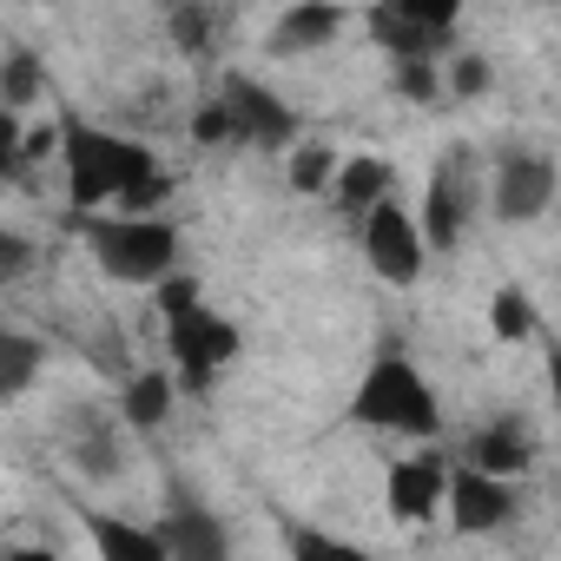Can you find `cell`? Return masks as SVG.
I'll list each match as a JSON object with an SVG mask.
<instances>
[{"label": "cell", "mask_w": 561, "mask_h": 561, "mask_svg": "<svg viewBox=\"0 0 561 561\" xmlns=\"http://www.w3.org/2000/svg\"><path fill=\"white\" fill-rule=\"evenodd\" d=\"M60 165H67V198L80 205V218L100 205H119L159 179L152 146L106 133V126H87V119H60Z\"/></svg>", "instance_id": "6da1fadb"}, {"label": "cell", "mask_w": 561, "mask_h": 561, "mask_svg": "<svg viewBox=\"0 0 561 561\" xmlns=\"http://www.w3.org/2000/svg\"><path fill=\"white\" fill-rule=\"evenodd\" d=\"M93 264L113 277V285H159V277L179 271V225L172 218H119V211H87L80 218Z\"/></svg>", "instance_id": "7a4b0ae2"}, {"label": "cell", "mask_w": 561, "mask_h": 561, "mask_svg": "<svg viewBox=\"0 0 561 561\" xmlns=\"http://www.w3.org/2000/svg\"><path fill=\"white\" fill-rule=\"evenodd\" d=\"M351 423L377 430V436H436L443 430V403L430 390V377L410 357H377L351 397Z\"/></svg>", "instance_id": "3957f363"}, {"label": "cell", "mask_w": 561, "mask_h": 561, "mask_svg": "<svg viewBox=\"0 0 561 561\" xmlns=\"http://www.w3.org/2000/svg\"><path fill=\"white\" fill-rule=\"evenodd\" d=\"M476 218V152L469 146H449L430 172V192H423V211H416V231H423V251H456L462 231Z\"/></svg>", "instance_id": "277c9868"}, {"label": "cell", "mask_w": 561, "mask_h": 561, "mask_svg": "<svg viewBox=\"0 0 561 561\" xmlns=\"http://www.w3.org/2000/svg\"><path fill=\"white\" fill-rule=\"evenodd\" d=\"M456 21H462L456 0H390V8L364 14V27L377 34V47L390 60H443Z\"/></svg>", "instance_id": "5b68a950"}, {"label": "cell", "mask_w": 561, "mask_h": 561, "mask_svg": "<svg viewBox=\"0 0 561 561\" xmlns=\"http://www.w3.org/2000/svg\"><path fill=\"white\" fill-rule=\"evenodd\" d=\"M165 351H172V370L185 383H218L225 364L244 351V331L231 318H218L211 305H198L185 318H165Z\"/></svg>", "instance_id": "8992f818"}, {"label": "cell", "mask_w": 561, "mask_h": 561, "mask_svg": "<svg viewBox=\"0 0 561 561\" xmlns=\"http://www.w3.org/2000/svg\"><path fill=\"white\" fill-rule=\"evenodd\" d=\"M225 119H231V146H257V152H291L298 146V113L277 100L264 80H225L218 93Z\"/></svg>", "instance_id": "52a82bcc"}, {"label": "cell", "mask_w": 561, "mask_h": 561, "mask_svg": "<svg viewBox=\"0 0 561 561\" xmlns=\"http://www.w3.org/2000/svg\"><path fill=\"white\" fill-rule=\"evenodd\" d=\"M489 205L502 225H535L554 205V159L541 146H508L489 172Z\"/></svg>", "instance_id": "ba28073f"}, {"label": "cell", "mask_w": 561, "mask_h": 561, "mask_svg": "<svg viewBox=\"0 0 561 561\" xmlns=\"http://www.w3.org/2000/svg\"><path fill=\"white\" fill-rule=\"evenodd\" d=\"M357 225H364V257H370V271L383 277V285H416L423 264H430L423 231H416V211H410L403 198H383V205L364 211Z\"/></svg>", "instance_id": "9c48e42d"}, {"label": "cell", "mask_w": 561, "mask_h": 561, "mask_svg": "<svg viewBox=\"0 0 561 561\" xmlns=\"http://www.w3.org/2000/svg\"><path fill=\"white\" fill-rule=\"evenodd\" d=\"M443 508H449L456 535H495V528L515 515V489L495 482V476H476V469H449Z\"/></svg>", "instance_id": "30bf717a"}, {"label": "cell", "mask_w": 561, "mask_h": 561, "mask_svg": "<svg viewBox=\"0 0 561 561\" xmlns=\"http://www.w3.org/2000/svg\"><path fill=\"white\" fill-rule=\"evenodd\" d=\"M443 482H449V462H443L436 449L403 456V462H390V476H383V508H390L397 522H430V515H443Z\"/></svg>", "instance_id": "8fae6325"}, {"label": "cell", "mask_w": 561, "mask_h": 561, "mask_svg": "<svg viewBox=\"0 0 561 561\" xmlns=\"http://www.w3.org/2000/svg\"><path fill=\"white\" fill-rule=\"evenodd\" d=\"M159 541H165V561H231V535H225V522H218L205 502H185V495L165 508Z\"/></svg>", "instance_id": "7c38bea8"}, {"label": "cell", "mask_w": 561, "mask_h": 561, "mask_svg": "<svg viewBox=\"0 0 561 561\" xmlns=\"http://www.w3.org/2000/svg\"><path fill=\"white\" fill-rule=\"evenodd\" d=\"M67 449H73L80 476L113 482V476L126 469V423L106 416V410H73V416H67Z\"/></svg>", "instance_id": "4fadbf2b"}, {"label": "cell", "mask_w": 561, "mask_h": 561, "mask_svg": "<svg viewBox=\"0 0 561 561\" xmlns=\"http://www.w3.org/2000/svg\"><path fill=\"white\" fill-rule=\"evenodd\" d=\"M528 462H535V430L522 416H495L489 430L469 436V462L462 469L495 476V482H515V476H528Z\"/></svg>", "instance_id": "5bb4252c"}, {"label": "cell", "mask_w": 561, "mask_h": 561, "mask_svg": "<svg viewBox=\"0 0 561 561\" xmlns=\"http://www.w3.org/2000/svg\"><path fill=\"white\" fill-rule=\"evenodd\" d=\"M331 198H337L344 218L377 211L383 198H397V172H390V159H377V152H351V159H337V172H331Z\"/></svg>", "instance_id": "9a60e30c"}, {"label": "cell", "mask_w": 561, "mask_h": 561, "mask_svg": "<svg viewBox=\"0 0 561 561\" xmlns=\"http://www.w3.org/2000/svg\"><path fill=\"white\" fill-rule=\"evenodd\" d=\"M344 27H351L344 8H324V0H298V8H285V14L271 21V54H318V47H331Z\"/></svg>", "instance_id": "2e32d148"}, {"label": "cell", "mask_w": 561, "mask_h": 561, "mask_svg": "<svg viewBox=\"0 0 561 561\" xmlns=\"http://www.w3.org/2000/svg\"><path fill=\"white\" fill-rule=\"evenodd\" d=\"M87 535H93V554L100 561H165L159 528H139L126 515H87Z\"/></svg>", "instance_id": "e0dca14e"}, {"label": "cell", "mask_w": 561, "mask_h": 561, "mask_svg": "<svg viewBox=\"0 0 561 561\" xmlns=\"http://www.w3.org/2000/svg\"><path fill=\"white\" fill-rule=\"evenodd\" d=\"M41 364H47V344H41V337H27V331H14V324H0V403L27 397L34 377H41Z\"/></svg>", "instance_id": "ac0fdd59"}, {"label": "cell", "mask_w": 561, "mask_h": 561, "mask_svg": "<svg viewBox=\"0 0 561 561\" xmlns=\"http://www.w3.org/2000/svg\"><path fill=\"white\" fill-rule=\"evenodd\" d=\"M165 416H172V377L165 370H139L126 383V397H119V423L126 430H159Z\"/></svg>", "instance_id": "d6986e66"}, {"label": "cell", "mask_w": 561, "mask_h": 561, "mask_svg": "<svg viewBox=\"0 0 561 561\" xmlns=\"http://www.w3.org/2000/svg\"><path fill=\"white\" fill-rule=\"evenodd\" d=\"M41 93H47V67H41V54L14 47L8 60H0V106L21 113V106H34Z\"/></svg>", "instance_id": "ffe728a7"}, {"label": "cell", "mask_w": 561, "mask_h": 561, "mask_svg": "<svg viewBox=\"0 0 561 561\" xmlns=\"http://www.w3.org/2000/svg\"><path fill=\"white\" fill-rule=\"evenodd\" d=\"M489 331L502 337V344H522V337H535V298L528 291H495L489 298Z\"/></svg>", "instance_id": "44dd1931"}, {"label": "cell", "mask_w": 561, "mask_h": 561, "mask_svg": "<svg viewBox=\"0 0 561 561\" xmlns=\"http://www.w3.org/2000/svg\"><path fill=\"white\" fill-rule=\"evenodd\" d=\"M291 561H370V548L305 522V528H291Z\"/></svg>", "instance_id": "7402d4cb"}, {"label": "cell", "mask_w": 561, "mask_h": 561, "mask_svg": "<svg viewBox=\"0 0 561 561\" xmlns=\"http://www.w3.org/2000/svg\"><path fill=\"white\" fill-rule=\"evenodd\" d=\"M331 172H337V152L324 139L291 146V192H331Z\"/></svg>", "instance_id": "603a6c76"}, {"label": "cell", "mask_w": 561, "mask_h": 561, "mask_svg": "<svg viewBox=\"0 0 561 561\" xmlns=\"http://www.w3.org/2000/svg\"><path fill=\"white\" fill-rule=\"evenodd\" d=\"M436 87L456 93V100H476V93H489V60H482V54H443Z\"/></svg>", "instance_id": "cb8c5ba5"}, {"label": "cell", "mask_w": 561, "mask_h": 561, "mask_svg": "<svg viewBox=\"0 0 561 561\" xmlns=\"http://www.w3.org/2000/svg\"><path fill=\"white\" fill-rule=\"evenodd\" d=\"M152 291H159V311H165V318H185V311H198V305H205V291H198V277H192V271L159 277Z\"/></svg>", "instance_id": "d4e9b609"}, {"label": "cell", "mask_w": 561, "mask_h": 561, "mask_svg": "<svg viewBox=\"0 0 561 561\" xmlns=\"http://www.w3.org/2000/svg\"><path fill=\"white\" fill-rule=\"evenodd\" d=\"M21 165H27V119L0 106V179L21 172Z\"/></svg>", "instance_id": "484cf974"}, {"label": "cell", "mask_w": 561, "mask_h": 561, "mask_svg": "<svg viewBox=\"0 0 561 561\" xmlns=\"http://www.w3.org/2000/svg\"><path fill=\"white\" fill-rule=\"evenodd\" d=\"M172 41H179L185 54H205V41H211V8H172Z\"/></svg>", "instance_id": "4316f807"}, {"label": "cell", "mask_w": 561, "mask_h": 561, "mask_svg": "<svg viewBox=\"0 0 561 561\" xmlns=\"http://www.w3.org/2000/svg\"><path fill=\"white\" fill-rule=\"evenodd\" d=\"M34 264V244L21 238V231H8V225H0V291H8L14 285V277Z\"/></svg>", "instance_id": "83f0119b"}, {"label": "cell", "mask_w": 561, "mask_h": 561, "mask_svg": "<svg viewBox=\"0 0 561 561\" xmlns=\"http://www.w3.org/2000/svg\"><path fill=\"white\" fill-rule=\"evenodd\" d=\"M436 67L443 60H397V87L410 93V100H436L443 87H436Z\"/></svg>", "instance_id": "f1b7e54d"}, {"label": "cell", "mask_w": 561, "mask_h": 561, "mask_svg": "<svg viewBox=\"0 0 561 561\" xmlns=\"http://www.w3.org/2000/svg\"><path fill=\"white\" fill-rule=\"evenodd\" d=\"M192 139H205V146H225V139H231V119H225V106H218V100L192 119Z\"/></svg>", "instance_id": "f546056e"}, {"label": "cell", "mask_w": 561, "mask_h": 561, "mask_svg": "<svg viewBox=\"0 0 561 561\" xmlns=\"http://www.w3.org/2000/svg\"><path fill=\"white\" fill-rule=\"evenodd\" d=\"M0 561H60V554H54V548H8Z\"/></svg>", "instance_id": "4dcf8cb0"}]
</instances>
